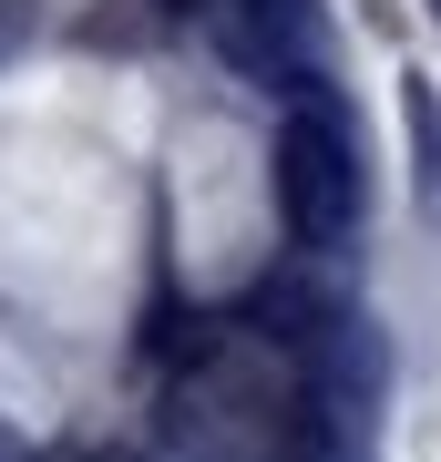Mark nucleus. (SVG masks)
Masks as SVG:
<instances>
[{
  "label": "nucleus",
  "mask_w": 441,
  "mask_h": 462,
  "mask_svg": "<svg viewBox=\"0 0 441 462\" xmlns=\"http://www.w3.org/2000/svg\"><path fill=\"white\" fill-rule=\"evenodd\" d=\"M216 32L246 72H278L298 42H308V0H216Z\"/></svg>",
  "instance_id": "f03ea898"
},
{
  "label": "nucleus",
  "mask_w": 441,
  "mask_h": 462,
  "mask_svg": "<svg viewBox=\"0 0 441 462\" xmlns=\"http://www.w3.org/2000/svg\"><path fill=\"white\" fill-rule=\"evenodd\" d=\"M267 185H278V226L298 236V247H339V236L360 226V206H370L360 144H349V124L328 114V103H298V114L278 124V165H267Z\"/></svg>",
  "instance_id": "f257e3e1"
},
{
  "label": "nucleus",
  "mask_w": 441,
  "mask_h": 462,
  "mask_svg": "<svg viewBox=\"0 0 441 462\" xmlns=\"http://www.w3.org/2000/svg\"><path fill=\"white\" fill-rule=\"evenodd\" d=\"M154 11H164V21H196V11L216 21V0H154Z\"/></svg>",
  "instance_id": "7ed1b4c3"
}]
</instances>
